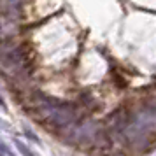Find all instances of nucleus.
I'll return each mask as SVG.
<instances>
[{
	"label": "nucleus",
	"mask_w": 156,
	"mask_h": 156,
	"mask_svg": "<svg viewBox=\"0 0 156 156\" xmlns=\"http://www.w3.org/2000/svg\"><path fill=\"white\" fill-rule=\"evenodd\" d=\"M0 154H11V151H9L7 147H4V146L0 144Z\"/></svg>",
	"instance_id": "obj_2"
},
{
	"label": "nucleus",
	"mask_w": 156,
	"mask_h": 156,
	"mask_svg": "<svg viewBox=\"0 0 156 156\" xmlns=\"http://www.w3.org/2000/svg\"><path fill=\"white\" fill-rule=\"evenodd\" d=\"M128 121H130V116H128L126 109H119L118 112L112 114V123H114V126L118 128V130H121V128L126 126Z\"/></svg>",
	"instance_id": "obj_1"
}]
</instances>
